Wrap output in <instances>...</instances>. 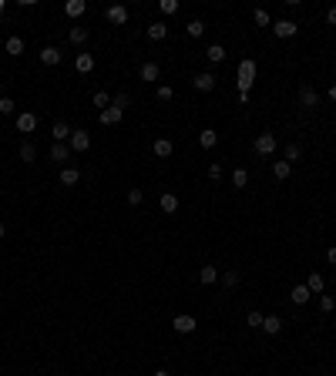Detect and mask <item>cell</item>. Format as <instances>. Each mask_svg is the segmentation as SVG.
<instances>
[{
    "label": "cell",
    "instance_id": "obj_5",
    "mask_svg": "<svg viewBox=\"0 0 336 376\" xmlns=\"http://www.w3.org/2000/svg\"><path fill=\"white\" fill-rule=\"evenodd\" d=\"M104 17H108L111 24H128V7H125V4H111V7L104 10Z\"/></svg>",
    "mask_w": 336,
    "mask_h": 376
},
{
    "label": "cell",
    "instance_id": "obj_19",
    "mask_svg": "<svg viewBox=\"0 0 336 376\" xmlns=\"http://www.w3.org/2000/svg\"><path fill=\"white\" fill-rule=\"evenodd\" d=\"M172 152H175V144H172V138H158V141H155V155H158V158H168Z\"/></svg>",
    "mask_w": 336,
    "mask_h": 376
},
{
    "label": "cell",
    "instance_id": "obj_37",
    "mask_svg": "<svg viewBox=\"0 0 336 376\" xmlns=\"http://www.w3.org/2000/svg\"><path fill=\"white\" fill-rule=\"evenodd\" d=\"M299 155H303V148L299 144H286V161L293 165V161H299Z\"/></svg>",
    "mask_w": 336,
    "mask_h": 376
},
{
    "label": "cell",
    "instance_id": "obj_38",
    "mask_svg": "<svg viewBox=\"0 0 336 376\" xmlns=\"http://www.w3.org/2000/svg\"><path fill=\"white\" fill-rule=\"evenodd\" d=\"M252 20H256V24H259V27H272V20H269V14H266V10H262V7H259V10H256V14H252Z\"/></svg>",
    "mask_w": 336,
    "mask_h": 376
},
{
    "label": "cell",
    "instance_id": "obj_34",
    "mask_svg": "<svg viewBox=\"0 0 336 376\" xmlns=\"http://www.w3.org/2000/svg\"><path fill=\"white\" fill-rule=\"evenodd\" d=\"M14 111H17L14 97H7V94H4V97H0V114H4V118H7V114H14Z\"/></svg>",
    "mask_w": 336,
    "mask_h": 376
},
{
    "label": "cell",
    "instance_id": "obj_23",
    "mask_svg": "<svg viewBox=\"0 0 336 376\" xmlns=\"http://www.w3.org/2000/svg\"><path fill=\"white\" fill-rule=\"evenodd\" d=\"M121 118H125V111H118V108H104L101 111V124H118Z\"/></svg>",
    "mask_w": 336,
    "mask_h": 376
},
{
    "label": "cell",
    "instance_id": "obj_2",
    "mask_svg": "<svg viewBox=\"0 0 336 376\" xmlns=\"http://www.w3.org/2000/svg\"><path fill=\"white\" fill-rule=\"evenodd\" d=\"M67 148H71V152H88V148H91V135L84 128H74L71 138H67Z\"/></svg>",
    "mask_w": 336,
    "mask_h": 376
},
{
    "label": "cell",
    "instance_id": "obj_8",
    "mask_svg": "<svg viewBox=\"0 0 336 376\" xmlns=\"http://www.w3.org/2000/svg\"><path fill=\"white\" fill-rule=\"evenodd\" d=\"M299 104H303V108H316V104H320V94H316L313 84H303V88H299Z\"/></svg>",
    "mask_w": 336,
    "mask_h": 376
},
{
    "label": "cell",
    "instance_id": "obj_13",
    "mask_svg": "<svg viewBox=\"0 0 336 376\" xmlns=\"http://www.w3.org/2000/svg\"><path fill=\"white\" fill-rule=\"evenodd\" d=\"M78 178H81V171L74 168V165H64V168H61V185H64V188L78 185Z\"/></svg>",
    "mask_w": 336,
    "mask_h": 376
},
{
    "label": "cell",
    "instance_id": "obj_29",
    "mask_svg": "<svg viewBox=\"0 0 336 376\" xmlns=\"http://www.w3.org/2000/svg\"><path fill=\"white\" fill-rule=\"evenodd\" d=\"M185 34H188V37H202V34H205V24H202V20H188V24H185Z\"/></svg>",
    "mask_w": 336,
    "mask_h": 376
},
{
    "label": "cell",
    "instance_id": "obj_7",
    "mask_svg": "<svg viewBox=\"0 0 336 376\" xmlns=\"http://www.w3.org/2000/svg\"><path fill=\"white\" fill-rule=\"evenodd\" d=\"M172 326H175V333H195V316H188V312H182V316H175L172 319Z\"/></svg>",
    "mask_w": 336,
    "mask_h": 376
},
{
    "label": "cell",
    "instance_id": "obj_9",
    "mask_svg": "<svg viewBox=\"0 0 336 376\" xmlns=\"http://www.w3.org/2000/svg\"><path fill=\"white\" fill-rule=\"evenodd\" d=\"M272 31H276V37H296L299 24H296V20H276V24H272Z\"/></svg>",
    "mask_w": 336,
    "mask_h": 376
},
{
    "label": "cell",
    "instance_id": "obj_35",
    "mask_svg": "<svg viewBox=\"0 0 336 376\" xmlns=\"http://www.w3.org/2000/svg\"><path fill=\"white\" fill-rule=\"evenodd\" d=\"M262 319H266V316H262V312H256V309H252V312H249V329H262Z\"/></svg>",
    "mask_w": 336,
    "mask_h": 376
},
{
    "label": "cell",
    "instance_id": "obj_24",
    "mask_svg": "<svg viewBox=\"0 0 336 376\" xmlns=\"http://www.w3.org/2000/svg\"><path fill=\"white\" fill-rule=\"evenodd\" d=\"M148 37H152V40H165L168 37V27L161 24V20H155V24H148Z\"/></svg>",
    "mask_w": 336,
    "mask_h": 376
},
{
    "label": "cell",
    "instance_id": "obj_32",
    "mask_svg": "<svg viewBox=\"0 0 336 376\" xmlns=\"http://www.w3.org/2000/svg\"><path fill=\"white\" fill-rule=\"evenodd\" d=\"M91 104H94V108H101V111H104V108H111V97L104 94V91H94V97H91Z\"/></svg>",
    "mask_w": 336,
    "mask_h": 376
},
{
    "label": "cell",
    "instance_id": "obj_39",
    "mask_svg": "<svg viewBox=\"0 0 336 376\" xmlns=\"http://www.w3.org/2000/svg\"><path fill=\"white\" fill-rule=\"evenodd\" d=\"M158 10H161V14H168V17H172V14L178 10V0H161V4H158Z\"/></svg>",
    "mask_w": 336,
    "mask_h": 376
},
{
    "label": "cell",
    "instance_id": "obj_20",
    "mask_svg": "<svg viewBox=\"0 0 336 376\" xmlns=\"http://www.w3.org/2000/svg\"><path fill=\"white\" fill-rule=\"evenodd\" d=\"M205 57H208V64H222V61H225V47H222V44H212V47L205 51Z\"/></svg>",
    "mask_w": 336,
    "mask_h": 376
},
{
    "label": "cell",
    "instance_id": "obj_36",
    "mask_svg": "<svg viewBox=\"0 0 336 376\" xmlns=\"http://www.w3.org/2000/svg\"><path fill=\"white\" fill-rule=\"evenodd\" d=\"M320 309H323V312H333V309H336V299L329 296V292H323V296H320Z\"/></svg>",
    "mask_w": 336,
    "mask_h": 376
},
{
    "label": "cell",
    "instance_id": "obj_14",
    "mask_svg": "<svg viewBox=\"0 0 336 376\" xmlns=\"http://www.w3.org/2000/svg\"><path fill=\"white\" fill-rule=\"evenodd\" d=\"M74 67H78L81 74H91V71H94V57H91L88 51H84V54H78V57H74Z\"/></svg>",
    "mask_w": 336,
    "mask_h": 376
},
{
    "label": "cell",
    "instance_id": "obj_15",
    "mask_svg": "<svg viewBox=\"0 0 336 376\" xmlns=\"http://www.w3.org/2000/svg\"><path fill=\"white\" fill-rule=\"evenodd\" d=\"M158 205H161V212H168V215H175V212H178V195L165 192V195L158 198Z\"/></svg>",
    "mask_w": 336,
    "mask_h": 376
},
{
    "label": "cell",
    "instance_id": "obj_41",
    "mask_svg": "<svg viewBox=\"0 0 336 376\" xmlns=\"http://www.w3.org/2000/svg\"><path fill=\"white\" fill-rule=\"evenodd\" d=\"M222 282H225L229 289H235V286H239V272H235V269H229V272L222 275Z\"/></svg>",
    "mask_w": 336,
    "mask_h": 376
},
{
    "label": "cell",
    "instance_id": "obj_47",
    "mask_svg": "<svg viewBox=\"0 0 336 376\" xmlns=\"http://www.w3.org/2000/svg\"><path fill=\"white\" fill-rule=\"evenodd\" d=\"M329 262H333V265H336V245H333V248H329Z\"/></svg>",
    "mask_w": 336,
    "mask_h": 376
},
{
    "label": "cell",
    "instance_id": "obj_33",
    "mask_svg": "<svg viewBox=\"0 0 336 376\" xmlns=\"http://www.w3.org/2000/svg\"><path fill=\"white\" fill-rule=\"evenodd\" d=\"M34 158H37V148H34L31 141H24L20 144V161H34Z\"/></svg>",
    "mask_w": 336,
    "mask_h": 376
},
{
    "label": "cell",
    "instance_id": "obj_26",
    "mask_svg": "<svg viewBox=\"0 0 336 376\" xmlns=\"http://www.w3.org/2000/svg\"><path fill=\"white\" fill-rule=\"evenodd\" d=\"M71 158V148H67V144H54V148H51V161H67Z\"/></svg>",
    "mask_w": 336,
    "mask_h": 376
},
{
    "label": "cell",
    "instance_id": "obj_3",
    "mask_svg": "<svg viewBox=\"0 0 336 376\" xmlns=\"http://www.w3.org/2000/svg\"><path fill=\"white\" fill-rule=\"evenodd\" d=\"M17 131H20V135L37 131V114H34V111H20V114H17Z\"/></svg>",
    "mask_w": 336,
    "mask_h": 376
},
{
    "label": "cell",
    "instance_id": "obj_11",
    "mask_svg": "<svg viewBox=\"0 0 336 376\" xmlns=\"http://www.w3.org/2000/svg\"><path fill=\"white\" fill-rule=\"evenodd\" d=\"M289 299H293V303H296V306H306V303H309V299H313V292H309V289L303 286V282H299V286H293V292H289Z\"/></svg>",
    "mask_w": 336,
    "mask_h": 376
},
{
    "label": "cell",
    "instance_id": "obj_25",
    "mask_svg": "<svg viewBox=\"0 0 336 376\" xmlns=\"http://www.w3.org/2000/svg\"><path fill=\"white\" fill-rule=\"evenodd\" d=\"M262 329L269 333V336H276V333L282 329V319H279V316H266V319H262Z\"/></svg>",
    "mask_w": 336,
    "mask_h": 376
},
{
    "label": "cell",
    "instance_id": "obj_45",
    "mask_svg": "<svg viewBox=\"0 0 336 376\" xmlns=\"http://www.w3.org/2000/svg\"><path fill=\"white\" fill-rule=\"evenodd\" d=\"M326 24H333V27H336V7H329V10H326Z\"/></svg>",
    "mask_w": 336,
    "mask_h": 376
},
{
    "label": "cell",
    "instance_id": "obj_16",
    "mask_svg": "<svg viewBox=\"0 0 336 376\" xmlns=\"http://www.w3.org/2000/svg\"><path fill=\"white\" fill-rule=\"evenodd\" d=\"M215 279H219V269H215V265H202V269H199V282H202V286H212Z\"/></svg>",
    "mask_w": 336,
    "mask_h": 376
},
{
    "label": "cell",
    "instance_id": "obj_28",
    "mask_svg": "<svg viewBox=\"0 0 336 376\" xmlns=\"http://www.w3.org/2000/svg\"><path fill=\"white\" fill-rule=\"evenodd\" d=\"M306 289H309V292H323V289H326V282H323L320 272H313L309 279H306Z\"/></svg>",
    "mask_w": 336,
    "mask_h": 376
},
{
    "label": "cell",
    "instance_id": "obj_6",
    "mask_svg": "<svg viewBox=\"0 0 336 376\" xmlns=\"http://www.w3.org/2000/svg\"><path fill=\"white\" fill-rule=\"evenodd\" d=\"M256 152L259 155H272V152H276V135H272V131H262V135L256 138Z\"/></svg>",
    "mask_w": 336,
    "mask_h": 376
},
{
    "label": "cell",
    "instance_id": "obj_44",
    "mask_svg": "<svg viewBox=\"0 0 336 376\" xmlns=\"http://www.w3.org/2000/svg\"><path fill=\"white\" fill-rule=\"evenodd\" d=\"M172 94H175V91H172V84H161V88H158V97H161V101H172Z\"/></svg>",
    "mask_w": 336,
    "mask_h": 376
},
{
    "label": "cell",
    "instance_id": "obj_27",
    "mask_svg": "<svg viewBox=\"0 0 336 376\" xmlns=\"http://www.w3.org/2000/svg\"><path fill=\"white\" fill-rule=\"evenodd\" d=\"M7 54L20 57V54H24V40H20V37H7Z\"/></svg>",
    "mask_w": 336,
    "mask_h": 376
},
{
    "label": "cell",
    "instance_id": "obj_30",
    "mask_svg": "<svg viewBox=\"0 0 336 376\" xmlns=\"http://www.w3.org/2000/svg\"><path fill=\"white\" fill-rule=\"evenodd\" d=\"M88 34H91V31H88V27H81V24L71 27V44H84V40H88Z\"/></svg>",
    "mask_w": 336,
    "mask_h": 376
},
{
    "label": "cell",
    "instance_id": "obj_22",
    "mask_svg": "<svg viewBox=\"0 0 336 376\" xmlns=\"http://www.w3.org/2000/svg\"><path fill=\"white\" fill-rule=\"evenodd\" d=\"M84 10H88V4H84V0H67V4H64V14H67V17H81Z\"/></svg>",
    "mask_w": 336,
    "mask_h": 376
},
{
    "label": "cell",
    "instance_id": "obj_12",
    "mask_svg": "<svg viewBox=\"0 0 336 376\" xmlns=\"http://www.w3.org/2000/svg\"><path fill=\"white\" fill-rule=\"evenodd\" d=\"M272 175H276V182H286V178L293 175V165H289L286 158H282V161H272Z\"/></svg>",
    "mask_w": 336,
    "mask_h": 376
},
{
    "label": "cell",
    "instance_id": "obj_17",
    "mask_svg": "<svg viewBox=\"0 0 336 376\" xmlns=\"http://www.w3.org/2000/svg\"><path fill=\"white\" fill-rule=\"evenodd\" d=\"M199 144H202V148H215V144H219V131L215 128H205L199 135Z\"/></svg>",
    "mask_w": 336,
    "mask_h": 376
},
{
    "label": "cell",
    "instance_id": "obj_18",
    "mask_svg": "<svg viewBox=\"0 0 336 376\" xmlns=\"http://www.w3.org/2000/svg\"><path fill=\"white\" fill-rule=\"evenodd\" d=\"M158 74H161V67L155 61H145L141 64V81H158Z\"/></svg>",
    "mask_w": 336,
    "mask_h": 376
},
{
    "label": "cell",
    "instance_id": "obj_43",
    "mask_svg": "<svg viewBox=\"0 0 336 376\" xmlns=\"http://www.w3.org/2000/svg\"><path fill=\"white\" fill-rule=\"evenodd\" d=\"M208 178H212V182H219V178H222V165H219V161H212V165H208Z\"/></svg>",
    "mask_w": 336,
    "mask_h": 376
},
{
    "label": "cell",
    "instance_id": "obj_42",
    "mask_svg": "<svg viewBox=\"0 0 336 376\" xmlns=\"http://www.w3.org/2000/svg\"><path fill=\"white\" fill-rule=\"evenodd\" d=\"M128 202H131V205H141V202H145V192H141V188H128Z\"/></svg>",
    "mask_w": 336,
    "mask_h": 376
},
{
    "label": "cell",
    "instance_id": "obj_46",
    "mask_svg": "<svg viewBox=\"0 0 336 376\" xmlns=\"http://www.w3.org/2000/svg\"><path fill=\"white\" fill-rule=\"evenodd\" d=\"M329 101H336V84H329Z\"/></svg>",
    "mask_w": 336,
    "mask_h": 376
},
{
    "label": "cell",
    "instance_id": "obj_1",
    "mask_svg": "<svg viewBox=\"0 0 336 376\" xmlns=\"http://www.w3.org/2000/svg\"><path fill=\"white\" fill-rule=\"evenodd\" d=\"M252 81H256V61H252V57H246V61L239 64V81H235V84H239V97H249V91H252Z\"/></svg>",
    "mask_w": 336,
    "mask_h": 376
},
{
    "label": "cell",
    "instance_id": "obj_48",
    "mask_svg": "<svg viewBox=\"0 0 336 376\" xmlns=\"http://www.w3.org/2000/svg\"><path fill=\"white\" fill-rule=\"evenodd\" d=\"M4 235H7V225H4V222H0V239H4Z\"/></svg>",
    "mask_w": 336,
    "mask_h": 376
},
{
    "label": "cell",
    "instance_id": "obj_50",
    "mask_svg": "<svg viewBox=\"0 0 336 376\" xmlns=\"http://www.w3.org/2000/svg\"><path fill=\"white\" fill-rule=\"evenodd\" d=\"M0 97H4V84H0Z\"/></svg>",
    "mask_w": 336,
    "mask_h": 376
},
{
    "label": "cell",
    "instance_id": "obj_49",
    "mask_svg": "<svg viewBox=\"0 0 336 376\" xmlns=\"http://www.w3.org/2000/svg\"><path fill=\"white\" fill-rule=\"evenodd\" d=\"M152 376H168V369H158V373H152Z\"/></svg>",
    "mask_w": 336,
    "mask_h": 376
},
{
    "label": "cell",
    "instance_id": "obj_4",
    "mask_svg": "<svg viewBox=\"0 0 336 376\" xmlns=\"http://www.w3.org/2000/svg\"><path fill=\"white\" fill-rule=\"evenodd\" d=\"M195 91H215V84H219V78L212 71H202V74H195Z\"/></svg>",
    "mask_w": 336,
    "mask_h": 376
},
{
    "label": "cell",
    "instance_id": "obj_40",
    "mask_svg": "<svg viewBox=\"0 0 336 376\" xmlns=\"http://www.w3.org/2000/svg\"><path fill=\"white\" fill-rule=\"evenodd\" d=\"M128 104H131V97H128V94H114L111 108H118V111H125V108H128Z\"/></svg>",
    "mask_w": 336,
    "mask_h": 376
},
{
    "label": "cell",
    "instance_id": "obj_21",
    "mask_svg": "<svg viewBox=\"0 0 336 376\" xmlns=\"http://www.w3.org/2000/svg\"><path fill=\"white\" fill-rule=\"evenodd\" d=\"M40 61H44L47 67L61 64V51H57V47H44V51H40Z\"/></svg>",
    "mask_w": 336,
    "mask_h": 376
},
{
    "label": "cell",
    "instance_id": "obj_10",
    "mask_svg": "<svg viewBox=\"0 0 336 376\" xmlns=\"http://www.w3.org/2000/svg\"><path fill=\"white\" fill-rule=\"evenodd\" d=\"M71 131H74V128H67L64 121H54V128H51V138H54V144H67Z\"/></svg>",
    "mask_w": 336,
    "mask_h": 376
},
{
    "label": "cell",
    "instance_id": "obj_31",
    "mask_svg": "<svg viewBox=\"0 0 336 376\" xmlns=\"http://www.w3.org/2000/svg\"><path fill=\"white\" fill-rule=\"evenodd\" d=\"M232 185H235V188H246V185H249V171L246 168H235L232 171Z\"/></svg>",
    "mask_w": 336,
    "mask_h": 376
}]
</instances>
